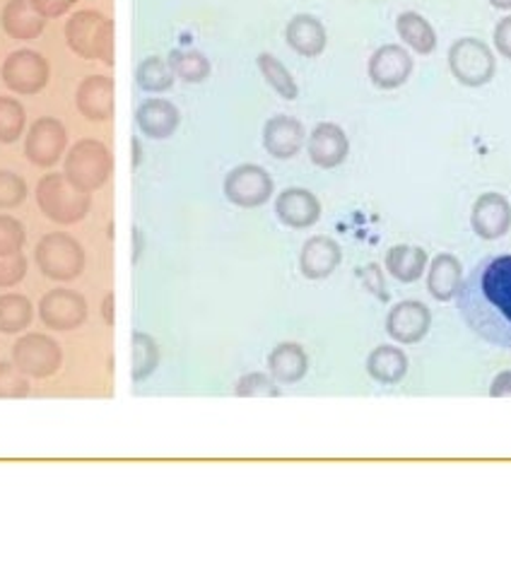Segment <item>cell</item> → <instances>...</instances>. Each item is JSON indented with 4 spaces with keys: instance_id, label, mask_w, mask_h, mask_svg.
I'll return each instance as SVG.
<instances>
[{
    "instance_id": "6da1fadb",
    "label": "cell",
    "mask_w": 511,
    "mask_h": 576,
    "mask_svg": "<svg viewBox=\"0 0 511 576\" xmlns=\"http://www.w3.org/2000/svg\"><path fill=\"white\" fill-rule=\"evenodd\" d=\"M459 312L478 338L511 347V256L482 259L456 292Z\"/></svg>"
},
{
    "instance_id": "7a4b0ae2",
    "label": "cell",
    "mask_w": 511,
    "mask_h": 576,
    "mask_svg": "<svg viewBox=\"0 0 511 576\" xmlns=\"http://www.w3.org/2000/svg\"><path fill=\"white\" fill-rule=\"evenodd\" d=\"M65 41L85 61L114 65V22L100 10H78L65 22Z\"/></svg>"
},
{
    "instance_id": "3957f363",
    "label": "cell",
    "mask_w": 511,
    "mask_h": 576,
    "mask_svg": "<svg viewBox=\"0 0 511 576\" xmlns=\"http://www.w3.org/2000/svg\"><path fill=\"white\" fill-rule=\"evenodd\" d=\"M114 172V160L112 152L94 138H82L78 143L65 152V164L63 174L71 184L85 193L100 191L109 176Z\"/></svg>"
},
{
    "instance_id": "277c9868",
    "label": "cell",
    "mask_w": 511,
    "mask_h": 576,
    "mask_svg": "<svg viewBox=\"0 0 511 576\" xmlns=\"http://www.w3.org/2000/svg\"><path fill=\"white\" fill-rule=\"evenodd\" d=\"M37 205L44 218L57 224H75L85 220L92 208V195L75 189L65 174H44L37 184Z\"/></svg>"
},
{
    "instance_id": "5b68a950",
    "label": "cell",
    "mask_w": 511,
    "mask_h": 576,
    "mask_svg": "<svg viewBox=\"0 0 511 576\" xmlns=\"http://www.w3.org/2000/svg\"><path fill=\"white\" fill-rule=\"evenodd\" d=\"M34 261L44 277L57 280V283H71L85 271V249L71 234L49 232L39 239Z\"/></svg>"
},
{
    "instance_id": "8992f818",
    "label": "cell",
    "mask_w": 511,
    "mask_h": 576,
    "mask_svg": "<svg viewBox=\"0 0 511 576\" xmlns=\"http://www.w3.org/2000/svg\"><path fill=\"white\" fill-rule=\"evenodd\" d=\"M449 68L461 85L482 88L494 78L497 61L486 41L476 37H463L453 41L449 49Z\"/></svg>"
},
{
    "instance_id": "52a82bcc",
    "label": "cell",
    "mask_w": 511,
    "mask_h": 576,
    "mask_svg": "<svg viewBox=\"0 0 511 576\" xmlns=\"http://www.w3.org/2000/svg\"><path fill=\"white\" fill-rule=\"evenodd\" d=\"M12 364L32 378H49L63 364L61 343L47 333H27L12 345Z\"/></svg>"
},
{
    "instance_id": "ba28073f",
    "label": "cell",
    "mask_w": 511,
    "mask_h": 576,
    "mask_svg": "<svg viewBox=\"0 0 511 576\" xmlns=\"http://www.w3.org/2000/svg\"><path fill=\"white\" fill-rule=\"evenodd\" d=\"M6 88L22 97H32L49 85L51 65L49 61L34 49H18L12 51L0 68Z\"/></svg>"
},
{
    "instance_id": "9c48e42d",
    "label": "cell",
    "mask_w": 511,
    "mask_h": 576,
    "mask_svg": "<svg viewBox=\"0 0 511 576\" xmlns=\"http://www.w3.org/2000/svg\"><path fill=\"white\" fill-rule=\"evenodd\" d=\"M225 199L237 208H260L270 201L275 184L260 164H239L225 176Z\"/></svg>"
},
{
    "instance_id": "30bf717a",
    "label": "cell",
    "mask_w": 511,
    "mask_h": 576,
    "mask_svg": "<svg viewBox=\"0 0 511 576\" xmlns=\"http://www.w3.org/2000/svg\"><path fill=\"white\" fill-rule=\"evenodd\" d=\"M39 319L51 331H75L88 321V300L68 287L49 290L39 302Z\"/></svg>"
},
{
    "instance_id": "8fae6325",
    "label": "cell",
    "mask_w": 511,
    "mask_h": 576,
    "mask_svg": "<svg viewBox=\"0 0 511 576\" xmlns=\"http://www.w3.org/2000/svg\"><path fill=\"white\" fill-rule=\"evenodd\" d=\"M68 150V133L65 125L53 117L37 119L24 138V154L34 166H49L59 164Z\"/></svg>"
},
{
    "instance_id": "7c38bea8",
    "label": "cell",
    "mask_w": 511,
    "mask_h": 576,
    "mask_svg": "<svg viewBox=\"0 0 511 576\" xmlns=\"http://www.w3.org/2000/svg\"><path fill=\"white\" fill-rule=\"evenodd\" d=\"M75 107L92 123H104L114 117L116 85L109 75H88L75 90Z\"/></svg>"
},
{
    "instance_id": "4fadbf2b",
    "label": "cell",
    "mask_w": 511,
    "mask_h": 576,
    "mask_svg": "<svg viewBox=\"0 0 511 576\" xmlns=\"http://www.w3.org/2000/svg\"><path fill=\"white\" fill-rule=\"evenodd\" d=\"M432 326V314L422 302L406 300L398 302L386 316V333L400 345L420 343Z\"/></svg>"
},
{
    "instance_id": "5bb4252c",
    "label": "cell",
    "mask_w": 511,
    "mask_h": 576,
    "mask_svg": "<svg viewBox=\"0 0 511 576\" xmlns=\"http://www.w3.org/2000/svg\"><path fill=\"white\" fill-rule=\"evenodd\" d=\"M367 70H369V80L375 82L379 90H396L410 80L412 59L403 47L384 44L371 53Z\"/></svg>"
},
{
    "instance_id": "9a60e30c",
    "label": "cell",
    "mask_w": 511,
    "mask_h": 576,
    "mask_svg": "<svg viewBox=\"0 0 511 576\" xmlns=\"http://www.w3.org/2000/svg\"><path fill=\"white\" fill-rule=\"evenodd\" d=\"M275 215L289 230H307L321 220V201L309 189H285L275 199Z\"/></svg>"
},
{
    "instance_id": "2e32d148",
    "label": "cell",
    "mask_w": 511,
    "mask_h": 576,
    "mask_svg": "<svg viewBox=\"0 0 511 576\" xmlns=\"http://www.w3.org/2000/svg\"><path fill=\"white\" fill-rule=\"evenodd\" d=\"M309 160L321 170H336L350 154V140L338 123H319L307 140Z\"/></svg>"
},
{
    "instance_id": "e0dca14e",
    "label": "cell",
    "mask_w": 511,
    "mask_h": 576,
    "mask_svg": "<svg viewBox=\"0 0 511 576\" xmlns=\"http://www.w3.org/2000/svg\"><path fill=\"white\" fill-rule=\"evenodd\" d=\"M471 228L480 239H502L511 230V203L502 193H482L471 210Z\"/></svg>"
},
{
    "instance_id": "ac0fdd59",
    "label": "cell",
    "mask_w": 511,
    "mask_h": 576,
    "mask_svg": "<svg viewBox=\"0 0 511 576\" xmlns=\"http://www.w3.org/2000/svg\"><path fill=\"white\" fill-rule=\"evenodd\" d=\"M307 131L295 117H270L264 125V148L275 160H293L304 148Z\"/></svg>"
},
{
    "instance_id": "d6986e66",
    "label": "cell",
    "mask_w": 511,
    "mask_h": 576,
    "mask_svg": "<svg viewBox=\"0 0 511 576\" xmlns=\"http://www.w3.org/2000/svg\"><path fill=\"white\" fill-rule=\"evenodd\" d=\"M343 261V251L336 239L311 236L304 242L299 254V271L307 280H324L334 275Z\"/></svg>"
},
{
    "instance_id": "ffe728a7",
    "label": "cell",
    "mask_w": 511,
    "mask_h": 576,
    "mask_svg": "<svg viewBox=\"0 0 511 576\" xmlns=\"http://www.w3.org/2000/svg\"><path fill=\"white\" fill-rule=\"evenodd\" d=\"M135 123L145 138L164 140L176 133L178 123H182V114H178V109L170 100L152 97V100H145L137 107Z\"/></svg>"
},
{
    "instance_id": "44dd1931",
    "label": "cell",
    "mask_w": 511,
    "mask_h": 576,
    "mask_svg": "<svg viewBox=\"0 0 511 576\" xmlns=\"http://www.w3.org/2000/svg\"><path fill=\"white\" fill-rule=\"evenodd\" d=\"M285 39L289 49L304 55V59H316V55L324 53L328 44L326 27L321 24L319 18L307 16V12H302V16H295L287 22Z\"/></svg>"
},
{
    "instance_id": "7402d4cb",
    "label": "cell",
    "mask_w": 511,
    "mask_h": 576,
    "mask_svg": "<svg viewBox=\"0 0 511 576\" xmlns=\"http://www.w3.org/2000/svg\"><path fill=\"white\" fill-rule=\"evenodd\" d=\"M0 22H3L6 34L18 41H34L47 27V20L32 8L30 0H8L0 12Z\"/></svg>"
},
{
    "instance_id": "603a6c76",
    "label": "cell",
    "mask_w": 511,
    "mask_h": 576,
    "mask_svg": "<svg viewBox=\"0 0 511 576\" xmlns=\"http://www.w3.org/2000/svg\"><path fill=\"white\" fill-rule=\"evenodd\" d=\"M268 372L278 384H297L309 372V357L297 343H280L268 355Z\"/></svg>"
},
{
    "instance_id": "cb8c5ba5",
    "label": "cell",
    "mask_w": 511,
    "mask_h": 576,
    "mask_svg": "<svg viewBox=\"0 0 511 576\" xmlns=\"http://www.w3.org/2000/svg\"><path fill=\"white\" fill-rule=\"evenodd\" d=\"M463 283V265L451 254L435 256L430 271H427V290L437 302H449Z\"/></svg>"
},
{
    "instance_id": "d4e9b609",
    "label": "cell",
    "mask_w": 511,
    "mask_h": 576,
    "mask_svg": "<svg viewBox=\"0 0 511 576\" xmlns=\"http://www.w3.org/2000/svg\"><path fill=\"white\" fill-rule=\"evenodd\" d=\"M367 372L379 384H398L408 372V357L400 347L379 345L377 350H371L367 357Z\"/></svg>"
},
{
    "instance_id": "484cf974",
    "label": "cell",
    "mask_w": 511,
    "mask_h": 576,
    "mask_svg": "<svg viewBox=\"0 0 511 576\" xmlns=\"http://www.w3.org/2000/svg\"><path fill=\"white\" fill-rule=\"evenodd\" d=\"M427 251L420 246H406L398 244L391 246L389 254H386V271H389L398 283H416L422 277L427 269Z\"/></svg>"
},
{
    "instance_id": "4316f807",
    "label": "cell",
    "mask_w": 511,
    "mask_h": 576,
    "mask_svg": "<svg viewBox=\"0 0 511 576\" xmlns=\"http://www.w3.org/2000/svg\"><path fill=\"white\" fill-rule=\"evenodd\" d=\"M34 321V304L20 292L0 294V333L16 335L30 329Z\"/></svg>"
},
{
    "instance_id": "83f0119b",
    "label": "cell",
    "mask_w": 511,
    "mask_h": 576,
    "mask_svg": "<svg viewBox=\"0 0 511 576\" xmlns=\"http://www.w3.org/2000/svg\"><path fill=\"white\" fill-rule=\"evenodd\" d=\"M396 30L398 37L406 41L410 49H416V53H432L437 49V32L435 27L427 22L420 12H403V16H398L396 20Z\"/></svg>"
},
{
    "instance_id": "f1b7e54d",
    "label": "cell",
    "mask_w": 511,
    "mask_h": 576,
    "mask_svg": "<svg viewBox=\"0 0 511 576\" xmlns=\"http://www.w3.org/2000/svg\"><path fill=\"white\" fill-rule=\"evenodd\" d=\"M167 63L178 80L191 82V85H198V82L211 78V61L196 49H174Z\"/></svg>"
},
{
    "instance_id": "f546056e",
    "label": "cell",
    "mask_w": 511,
    "mask_h": 576,
    "mask_svg": "<svg viewBox=\"0 0 511 576\" xmlns=\"http://www.w3.org/2000/svg\"><path fill=\"white\" fill-rule=\"evenodd\" d=\"M176 75L172 73L170 63L160 59V55H147L141 61V65L135 68V82L137 88L150 94H160L172 90Z\"/></svg>"
},
{
    "instance_id": "4dcf8cb0",
    "label": "cell",
    "mask_w": 511,
    "mask_h": 576,
    "mask_svg": "<svg viewBox=\"0 0 511 576\" xmlns=\"http://www.w3.org/2000/svg\"><path fill=\"white\" fill-rule=\"evenodd\" d=\"M131 345H133L131 378L137 384V382H145V378L155 374V370L160 367V347L152 335L141 333V331L133 333Z\"/></svg>"
},
{
    "instance_id": "1f68e13d",
    "label": "cell",
    "mask_w": 511,
    "mask_h": 576,
    "mask_svg": "<svg viewBox=\"0 0 511 576\" xmlns=\"http://www.w3.org/2000/svg\"><path fill=\"white\" fill-rule=\"evenodd\" d=\"M256 63H258L260 75L266 78L268 85H270L275 92H278V94L283 97V100H287V102L297 100L299 88H297V82H295L293 73H289L287 65H285L283 61L275 59L273 53H260L258 59H256Z\"/></svg>"
},
{
    "instance_id": "d6a6232c",
    "label": "cell",
    "mask_w": 511,
    "mask_h": 576,
    "mask_svg": "<svg viewBox=\"0 0 511 576\" xmlns=\"http://www.w3.org/2000/svg\"><path fill=\"white\" fill-rule=\"evenodd\" d=\"M27 111L16 97H0V143H16L24 133Z\"/></svg>"
},
{
    "instance_id": "836d02e7",
    "label": "cell",
    "mask_w": 511,
    "mask_h": 576,
    "mask_svg": "<svg viewBox=\"0 0 511 576\" xmlns=\"http://www.w3.org/2000/svg\"><path fill=\"white\" fill-rule=\"evenodd\" d=\"M234 393H237L239 398H278L280 388L273 376H268L264 372H252L239 378Z\"/></svg>"
},
{
    "instance_id": "e575fe53",
    "label": "cell",
    "mask_w": 511,
    "mask_h": 576,
    "mask_svg": "<svg viewBox=\"0 0 511 576\" xmlns=\"http://www.w3.org/2000/svg\"><path fill=\"white\" fill-rule=\"evenodd\" d=\"M30 378L22 374L16 364L0 362V401H16L30 396Z\"/></svg>"
},
{
    "instance_id": "d590c367",
    "label": "cell",
    "mask_w": 511,
    "mask_h": 576,
    "mask_svg": "<svg viewBox=\"0 0 511 576\" xmlns=\"http://www.w3.org/2000/svg\"><path fill=\"white\" fill-rule=\"evenodd\" d=\"M24 242H27L24 224L12 215H0V256L22 254Z\"/></svg>"
},
{
    "instance_id": "8d00e7d4",
    "label": "cell",
    "mask_w": 511,
    "mask_h": 576,
    "mask_svg": "<svg viewBox=\"0 0 511 576\" xmlns=\"http://www.w3.org/2000/svg\"><path fill=\"white\" fill-rule=\"evenodd\" d=\"M27 199V181L10 172V170H0V210H12L22 205Z\"/></svg>"
},
{
    "instance_id": "74e56055",
    "label": "cell",
    "mask_w": 511,
    "mask_h": 576,
    "mask_svg": "<svg viewBox=\"0 0 511 576\" xmlns=\"http://www.w3.org/2000/svg\"><path fill=\"white\" fill-rule=\"evenodd\" d=\"M27 275V259L22 254L0 256V290L20 285Z\"/></svg>"
},
{
    "instance_id": "f35d334b",
    "label": "cell",
    "mask_w": 511,
    "mask_h": 576,
    "mask_svg": "<svg viewBox=\"0 0 511 576\" xmlns=\"http://www.w3.org/2000/svg\"><path fill=\"white\" fill-rule=\"evenodd\" d=\"M360 277H362L365 287H367L371 294H377V297H379L381 302H389V292H386L384 275H381V271H379V265H377V263L365 265V269L360 271Z\"/></svg>"
},
{
    "instance_id": "ab89813d",
    "label": "cell",
    "mask_w": 511,
    "mask_h": 576,
    "mask_svg": "<svg viewBox=\"0 0 511 576\" xmlns=\"http://www.w3.org/2000/svg\"><path fill=\"white\" fill-rule=\"evenodd\" d=\"M30 3L41 18L53 20L65 16V12L75 6V0H30Z\"/></svg>"
},
{
    "instance_id": "60d3db41",
    "label": "cell",
    "mask_w": 511,
    "mask_h": 576,
    "mask_svg": "<svg viewBox=\"0 0 511 576\" xmlns=\"http://www.w3.org/2000/svg\"><path fill=\"white\" fill-rule=\"evenodd\" d=\"M494 49L511 61V16L502 18L494 27Z\"/></svg>"
},
{
    "instance_id": "b9f144b4",
    "label": "cell",
    "mask_w": 511,
    "mask_h": 576,
    "mask_svg": "<svg viewBox=\"0 0 511 576\" xmlns=\"http://www.w3.org/2000/svg\"><path fill=\"white\" fill-rule=\"evenodd\" d=\"M490 396L492 398H511V372H500L492 378Z\"/></svg>"
},
{
    "instance_id": "7bdbcfd3",
    "label": "cell",
    "mask_w": 511,
    "mask_h": 576,
    "mask_svg": "<svg viewBox=\"0 0 511 576\" xmlns=\"http://www.w3.org/2000/svg\"><path fill=\"white\" fill-rule=\"evenodd\" d=\"M102 314L106 326H114V294H106L102 304Z\"/></svg>"
},
{
    "instance_id": "ee69618b",
    "label": "cell",
    "mask_w": 511,
    "mask_h": 576,
    "mask_svg": "<svg viewBox=\"0 0 511 576\" xmlns=\"http://www.w3.org/2000/svg\"><path fill=\"white\" fill-rule=\"evenodd\" d=\"M133 236H135V254H133V263L141 259V249H143V244H141V230H133Z\"/></svg>"
},
{
    "instance_id": "f6af8a7d",
    "label": "cell",
    "mask_w": 511,
    "mask_h": 576,
    "mask_svg": "<svg viewBox=\"0 0 511 576\" xmlns=\"http://www.w3.org/2000/svg\"><path fill=\"white\" fill-rule=\"evenodd\" d=\"M490 6L497 10H511V0H490Z\"/></svg>"
},
{
    "instance_id": "bcb514c9",
    "label": "cell",
    "mask_w": 511,
    "mask_h": 576,
    "mask_svg": "<svg viewBox=\"0 0 511 576\" xmlns=\"http://www.w3.org/2000/svg\"><path fill=\"white\" fill-rule=\"evenodd\" d=\"M133 152H135L133 166H137V164H141V143H137V140H133Z\"/></svg>"
}]
</instances>
